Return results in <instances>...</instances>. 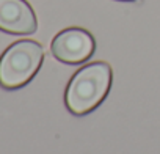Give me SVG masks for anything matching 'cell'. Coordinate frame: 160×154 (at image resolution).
<instances>
[{"label":"cell","instance_id":"5","mask_svg":"<svg viewBox=\"0 0 160 154\" xmlns=\"http://www.w3.org/2000/svg\"><path fill=\"white\" fill-rule=\"evenodd\" d=\"M129 2H132V0H129Z\"/></svg>","mask_w":160,"mask_h":154},{"label":"cell","instance_id":"4","mask_svg":"<svg viewBox=\"0 0 160 154\" xmlns=\"http://www.w3.org/2000/svg\"><path fill=\"white\" fill-rule=\"evenodd\" d=\"M36 28V16L25 0H0V30L13 35H32Z\"/></svg>","mask_w":160,"mask_h":154},{"label":"cell","instance_id":"1","mask_svg":"<svg viewBox=\"0 0 160 154\" xmlns=\"http://www.w3.org/2000/svg\"><path fill=\"white\" fill-rule=\"evenodd\" d=\"M112 84V68L107 63H91L80 69L68 85L64 102L74 115H85L107 96Z\"/></svg>","mask_w":160,"mask_h":154},{"label":"cell","instance_id":"3","mask_svg":"<svg viewBox=\"0 0 160 154\" xmlns=\"http://www.w3.org/2000/svg\"><path fill=\"white\" fill-rule=\"evenodd\" d=\"M94 39L83 28H68L60 32L52 41V54L57 60L77 64L88 60L94 52Z\"/></svg>","mask_w":160,"mask_h":154},{"label":"cell","instance_id":"2","mask_svg":"<svg viewBox=\"0 0 160 154\" xmlns=\"http://www.w3.org/2000/svg\"><path fill=\"white\" fill-rule=\"evenodd\" d=\"M42 47L30 39L11 44L0 57V85L13 90L28 84L42 63Z\"/></svg>","mask_w":160,"mask_h":154}]
</instances>
